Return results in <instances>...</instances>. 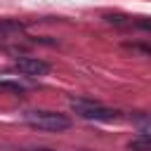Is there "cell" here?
I'll list each match as a JSON object with an SVG mask.
<instances>
[{
  "label": "cell",
  "mask_w": 151,
  "mask_h": 151,
  "mask_svg": "<svg viewBox=\"0 0 151 151\" xmlns=\"http://www.w3.org/2000/svg\"><path fill=\"white\" fill-rule=\"evenodd\" d=\"M132 151H151V134H144V137H137L127 144Z\"/></svg>",
  "instance_id": "cell-4"
},
{
  "label": "cell",
  "mask_w": 151,
  "mask_h": 151,
  "mask_svg": "<svg viewBox=\"0 0 151 151\" xmlns=\"http://www.w3.org/2000/svg\"><path fill=\"white\" fill-rule=\"evenodd\" d=\"M73 109L78 116L83 118H90V120H113L118 116V111H111V109H104L99 104H92V101H73Z\"/></svg>",
  "instance_id": "cell-2"
},
{
  "label": "cell",
  "mask_w": 151,
  "mask_h": 151,
  "mask_svg": "<svg viewBox=\"0 0 151 151\" xmlns=\"http://www.w3.org/2000/svg\"><path fill=\"white\" fill-rule=\"evenodd\" d=\"M130 50H139V52H146V54H151V47H146V45H127Z\"/></svg>",
  "instance_id": "cell-5"
},
{
  "label": "cell",
  "mask_w": 151,
  "mask_h": 151,
  "mask_svg": "<svg viewBox=\"0 0 151 151\" xmlns=\"http://www.w3.org/2000/svg\"><path fill=\"white\" fill-rule=\"evenodd\" d=\"M35 151H54V149H35Z\"/></svg>",
  "instance_id": "cell-6"
},
{
  "label": "cell",
  "mask_w": 151,
  "mask_h": 151,
  "mask_svg": "<svg viewBox=\"0 0 151 151\" xmlns=\"http://www.w3.org/2000/svg\"><path fill=\"white\" fill-rule=\"evenodd\" d=\"M17 71H21V73H26V76H47L50 73V64L47 61H42V59H33V57H24V59H19L17 61Z\"/></svg>",
  "instance_id": "cell-3"
},
{
  "label": "cell",
  "mask_w": 151,
  "mask_h": 151,
  "mask_svg": "<svg viewBox=\"0 0 151 151\" xmlns=\"http://www.w3.org/2000/svg\"><path fill=\"white\" fill-rule=\"evenodd\" d=\"M24 120L38 130H47V132H61L71 127V120L64 113H54V111H28L24 116Z\"/></svg>",
  "instance_id": "cell-1"
}]
</instances>
